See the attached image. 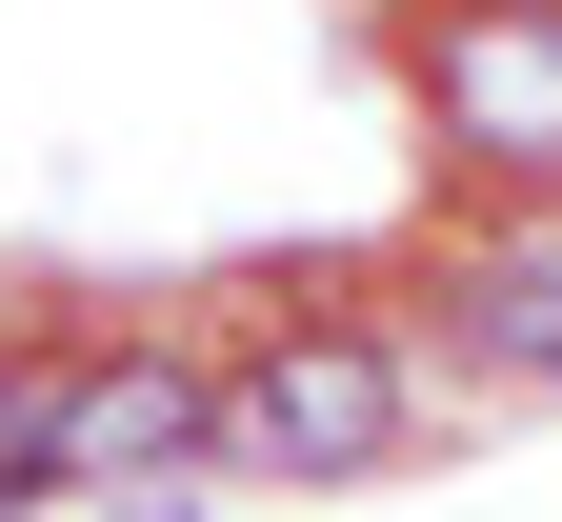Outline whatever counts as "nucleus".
<instances>
[{
	"mask_svg": "<svg viewBox=\"0 0 562 522\" xmlns=\"http://www.w3.org/2000/svg\"><path fill=\"white\" fill-rule=\"evenodd\" d=\"M422 442V362H402V322H261L241 362H222V482H382Z\"/></svg>",
	"mask_w": 562,
	"mask_h": 522,
	"instance_id": "f257e3e1",
	"label": "nucleus"
},
{
	"mask_svg": "<svg viewBox=\"0 0 562 522\" xmlns=\"http://www.w3.org/2000/svg\"><path fill=\"white\" fill-rule=\"evenodd\" d=\"M422 121L482 181H562V0H442L422 21Z\"/></svg>",
	"mask_w": 562,
	"mask_h": 522,
	"instance_id": "f03ea898",
	"label": "nucleus"
},
{
	"mask_svg": "<svg viewBox=\"0 0 562 522\" xmlns=\"http://www.w3.org/2000/svg\"><path fill=\"white\" fill-rule=\"evenodd\" d=\"M140 482H222V362H181V342H81L60 502H140Z\"/></svg>",
	"mask_w": 562,
	"mask_h": 522,
	"instance_id": "7ed1b4c3",
	"label": "nucleus"
},
{
	"mask_svg": "<svg viewBox=\"0 0 562 522\" xmlns=\"http://www.w3.org/2000/svg\"><path fill=\"white\" fill-rule=\"evenodd\" d=\"M60 402H81V342H0V522L60 502Z\"/></svg>",
	"mask_w": 562,
	"mask_h": 522,
	"instance_id": "20e7f679",
	"label": "nucleus"
},
{
	"mask_svg": "<svg viewBox=\"0 0 562 522\" xmlns=\"http://www.w3.org/2000/svg\"><path fill=\"white\" fill-rule=\"evenodd\" d=\"M462 342L503 362L522 402H562V302H542V281H462Z\"/></svg>",
	"mask_w": 562,
	"mask_h": 522,
	"instance_id": "39448f33",
	"label": "nucleus"
},
{
	"mask_svg": "<svg viewBox=\"0 0 562 522\" xmlns=\"http://www.w3.org/2000/svg\"><path fill=\"white\" fill-rule=\"evenodd\" d=\"M462 281H542L562 302V181H503V221L462 242Z\"/></svg>",
	"mask_w": 562,
	"mask_h": 522,
	"instance_id": "423d86ee",
	"label": "nucleus"
},
{
	"mask_svg": "<svg viewBox=\"0 0 562 522\" xmlns=\"http://www.w3.org/2000/svg\"><path fill=\"white\" fill-rule=\"evenodd\" d=\"M121 522H201V502H121Z\"/></svg>",
	"mask_w": 562,
	"mask_h": 522,
	"instance_id": "0eeeda50",
	"label": "nucleus"
}]
</instances>
